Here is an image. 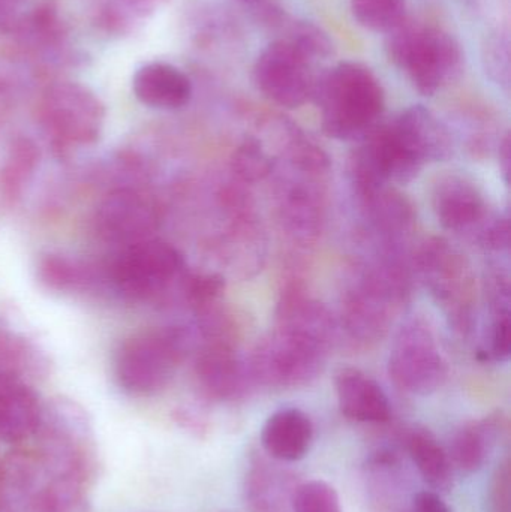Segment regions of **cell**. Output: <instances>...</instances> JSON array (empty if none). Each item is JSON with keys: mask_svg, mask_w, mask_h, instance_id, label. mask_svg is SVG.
Wrapping results in <instances>:
<instances>
[{"mask_svg": "<svg viewBox=\"0 0 511 512\" xmlns=\"http://www.w3.org/2000/svg\"><path fill=\"white\" fill-rule=\"evenodd\" d=\"M324 134L342 141L363 140L380 125L386 93L377 75L360 62L338 63L317 75L312 87Z\"/></svg>", "mask_w": 511, "mask_h": 512, "instance_id": "6da1fadb", "label": "cell"}, {"mask_svg": "<svg viewBox=\"0 0 511 512\" xmlns=\"http://www.w3.org/2000/svg\"><path fill=\"white\" fill-rule=\"evenodd\" d=\"M386 51L390 62L405 72L423 96H434L458 80L464 68L458 39L432 24L405 21L387 33Z\"/></svg>", "mask_w": 511, "mask_h": 512, "instance_id": "7a4b0ae2", "label": "cell"}, {"mask_svg": "<svg viewBox=\"0 0 511 512\" xmlns=\"http://www.w3.org/2000/svg\"><path fill=\"white\" fill-rule=\"evenodd\" d=\"M191 346L183 327H168L126 340L117 352V384L132 396H152L167 387Z\"/></svg>", "mask_w": 511, "mask_h": 512, "instance_id": "3957f363", "label": "cell"}, {"mask_svg": "<svg viewBox=\"0 0 511 512\" xmlns=\"http://www.w3.org/2000/svg\"><path fill=\"white\" fill-rule=\"evenodd\" d=\"M185 261L170 243L149 239L120 249L104 267L105 283L131 300H149L182 277Z\"/></svg>", "mask_w": 511, "mask_h": 512, "instance_id": "277c9868", "label": "cell"}, {"mask_svg": "<svg viewBox=\"0 0 511 512\" xmlns=\"http://www.w3.org/2000/svg\"><path fill=\"white\" fill-rule=\"evenodd\" d=\"M417 267L426 288L456 330L468 333L474 321V276L465 256L447 240L431 239L420 248Z\"/></svg>", "mask_w": 511, "mask_h": 512, "instance_id": "5b68a950", "label": "cell"}, {"mask_svg": "<svg viewBox=\"0 0 511 512\" xmlns=\"http://www.w3.org/2000/svg\"><path fill=\"white\" fill-rule=\"evenodd\" d=\"M42 119L59 150L92 146L104 129L105 108L87 87L59 83L42 99Z\"/></svg>", "mask_w": 511, "mask_h": 512, "instance_id": "8992f818", "label": "cell"}, {"mask_svg": "<svg viewBox=\"0 0 511 512\" xmlns=\"http://www.w3.org/2000/svg\"><path fill=\"white\" fill-rule=\"evenodd\" d=\"M447 363L431 328L413 319L396 334L389 358V375L405 393L428 396L447 378Z\"/></svg>", "mask_w": 511, "mask_h": 512, "instance_id": "52a82bcc", "label": "cell"}, {"mask_svg": "<svg viewBox=\"0 0 511 512\" xmlns=\"http://www.w3.org/2000/svg\"><path fill=\"white\" fill-rule=\"evenodd\" d=\"M326 351V346L278 327L258 345L249 367L258 384L299 387L320 373Z\"/></svg>", "mask_w": 511, "mask_h": 512, "instance_id": "ba28073f", "label": "cell"}, {"mask_svg": "<svg viewBox=\"0 0 511 512\" xmlns=\"http://www.w3.org/2000/svg\"><path fill=\"white\" fill-rule=\"evenodd\" d=\"M252 78L269 101L294 110L311 99L315 75L312 63L296 48L284 39H276L258 54Z\"/></svg>", "mask_w": 511, "mask_h": 512, "instance_id": "9c48e42d", "label": "cell"}, {"mask_svg": "<svg viewBox=\"0 0 511 512\" xmlns=\"http://www.w3.org/2000/svg\"><path fill=\"white\" fill-rule=\"evenodd\" d=\"M93 222L99 239L126 248L153 239L159 215L155 204L138 189L120 186L102 198Z\"/></svg>", "mask_w": 511, "mask_h": 512, "instance_id": "30bf717a", "label": "cell"}, {"mask_svg": "<svg viewBox=\"0 0 511 512\" xmlns=\"http://www.w3.org/2000/svg\"><path fill=\"white\" fill-rule=\"evenodd\" d=\"M42 403L18 373L0 340V441L29 442L38 430Z\"/></svg>", "mask_w": 511, "mask_h": 512, "instance_id": "8fae6325", "label": "cell"}, {"mask_svg": "<svg viewBox=\"0 0 511 512\" xmlns=\"http://www.w3.org/2000/svg\"><path fill=\"white\" fill-rule=\"evenodd\" d=\"M434 210L446 230L482 236L488 227V206L474 183L461 176H447L435 186Z\"/></svg>", "mask_w": 511, "mask_h": 512, "instance_id": "7c38bea8", "label": "cell"}, {"mask_svg": "<svg viewBox=\"0 0 511 512\" xmlns=\"http://www.w3.org/2000/svg\"><path fill=\"white\" fill-rule=\"evenodd\" d=\"M195 372L201 388L216 400L242 399L255 384L249 363L225 343L207 346L198 355Z\"/></svg>", "mask_w": 511, "mask_h": 512, "instance_id": "4fadbf2b", "label": "cell"}, {"mask_svg": "<svg viewBox=\"0 0 511 512\" xmlns=\"http://www.w3.org/2000/svg\"><path fill=\"white\" fill-rule=\"evenodd\" d=\"M402 146L426 162L447 161L453 155V141L449 129L423 105H413L390 122Z\"/></svg>", "mask_w": 511, "mask_h": 512, "instance_id": "5bb4252c", "label": "cell"}, {"mask_svg": "<svg viewBox=\"0 0 511 512\" xmlns=\"http://www.w3.org/2000/svg\"><path fill=\"white\" fill-rule=\"evenodd\" d=\"M335 385L339 409L350 420L387 423L392 417V406L383 388L360 370H341Z\"/></svg>", "mask_w": 511, "mask_h": 512, "instance_id": "9a60e30c", "label": "cell"}, {"mask_svg": "<svg viewBox=\"0 0 511 512\" xmlns=\"http://www.w3.org/2000/svg\"><path fill=\"white\" fill-rule=\"evenodd\" d=\"M314 439L311 418L296 408H284L270 415L261 432V445L276 462H299Z\"/></svg>", "mask_w": 511, "mask_h": 512, "instance_id": "2e32d148", "label": "cell"}, {"mask_svg": "<svg viewBox=\"0 0 511 512\" xmlns=\"http://www.w3.org/2000/svg\"><path fill=\"white\" fill-rule=\"evenodd\" d=\"M132 89L141 104L156 110H179L192 96L188 75L164 62L149 63L138 69Z\"/></svg>", "mask_w": 511, "mask_h": 512, "instance_id": "e0dca14e", "label": "cell"}, {"mask_svg": "<svg viewBox=\"0 0 511 512\" xmlns=\"http://www.w3.org/2000/svg\"><path fill=\"white\" fill-rule=\"evenodd\" d=\"M504 430V418L501 414L489 415L479 421L465 424L453 436L450 447V460L459 471L474 474L488 462L492 450Z\"/></svg>", "mask_w": 511, "mask_h": 512, "instance_id": "ac0fdd59", "label": "cell"}, {"mask_svg": "<svg viewBox=\"0 0 511 512\" xmlns=\"http://www.w3.org/2000/svg\"><path fill=\"white\" fill-rule=\"evenodd\" d=\"M296 487L293 475L257 460L246 475V505L252 512H291Z\"/></svg>", "mask_w": 511, "mask_h": 512, "instance_id": "d6986e66", "label": "cell"}, {"mask_svg": "<svg viewBox=\"0 0 511 512\" xmlns=\"http://www.w3.org/2000/svg\"><path fill=\"white\" fill-rule=\"evenodd\" d=\"M38 277L45 288L60 294H78L107 285L104 267L62 254L42 256L38 264Z\"/></svg>", "mask_w": 511, "mask_h": 512, "instance_id": "ffe728a7", "label": "cell"}, {"mask_svg": "<svg viewBox=\"0 0 511 512\" xmlns=\"http://www.w3.org/2000/svg\"><path fill=\"white\" fill-rule=\"evenodd\" d=\"M278 327L329 346L333 321L323 304L296 291L285 295L279 304Z\"/></svg>", "mask_w": 511, "mask_h": 512, "instance_id": "44dd1931", "label": "cell"}, {"mask_svg": "<svg viewBox=\"0 0 511 512\" xmlns=\"http://www.w3.org/2000/svg\"><path fill=\"white\" fill-rule=\"evenodd\" d=\"M407 448L423 480L432 489L438 492H447L452 489V460L431 432L425 429L413 430L408 435Z\"/></svg>", "mask_w": 511, "mask_h": 512, "instance_id": "7402d4cb", "label": "cell"}, {"mask_svg": "<svg viewBox=\"0 0 511 512\" xmlns=\"http://www.w3.org/2000/svg\"><path fill=\"white\" fill-rule=\"evenodd\" d=\"M375 230L389 240L404 236L413 224L408 201L393 189L383 186L362 198Z\"/></svg>", "mask_w": 511, "mask_h": 512, "instance_id": "603a6c76", "label": "cell"}, {"mask_svg": "<svg viewBox=\"0 0 511 512\" xmlns=\"http://www.w3.org/2000/svg\"><path fill=\"white\" fill-rule=\"evenodd\" d=\"M41 152L35 141L20 137L12 141L0 173V188L9 200L20 197L38 168Z\"/></svg>", "mask_w": 511, "mask_h": 512, "instance_id": "cb8c5ba5", "label": "cell"}, {"mask_svg": "<svg viewBox=\"0 0 511 512\" xmlns=\"http://www.w3.org/2000/svg\"><path fill=\"white\" fill-rule=\"evenodd\" d=\"M351 14L363 29L390 33L408 20L407 0H350Z\"/></svg>", "mask_w": 511, "mask_h": 512, "instance_id": "d4e9b609", "label": "cell"}, {"mask_svg": "<svg viewBox=\"0 0 511 512\" xmlns=\"http://www.w3.org/2000/svg\"><path fill=\"white\" fill-rule=\"evenodd\" d=\"M279 39H284L291 47L296 48L312 65L320 60L329 59L335 50L329 33L312 21H291L285 29V35Z\"/></svg>", "mask_w": 511, "mask_h": 512, "instance_id": "484cf974", "label": "cell"}, {"mask_svg": "<svg viewBox=\"0 0 511 512\" xmlns=\"http://www.w3.org/2000/svg\"><path fill=\"white\" fill-rule=\"evenodd\" d=\"M231 168L242 182L255 183L272 173L273 164L260 141L248 138L234 150Z\"/></svg>", "mask_w": 511, "mask_h": 512, "instance_id": "4316f807", "label": "cell"}, {"mask_svg": "<svg viewBox=\"0 0 511 512\" xmlns=\"http://www.w3.org/2000/svg\"><path fill=\"white\" fill-rule=\"evenodd\" d=\"M291 512H344L338 492L326 481L297 484L291 498Z\"/></svg>", "mask_w": 511, "mask_h": 512, "instance_id": "83f0119b", "label": "cell"}, {"mask_svg": "<svg viewBox=\"0 0 511 512\" xmlns=\"http://www.w3.org/2000/svg\"><path fill=\"white\" fill-rule=\"evenodd\" d=\"M483 65L489 77L504 89L510 87V39L506 33H495L483 48Z\"/></svg>", "mask_w": 511, "mask_h": 512, "instance_id": "f1b7e54d", "label": "cell"}, {"mask_svg": "<svg viewBox=\"0 0 511 512\" xmlns=\"http://www.w3.org/2000/svg\"><path fill=\"white\" fill-rule=\"evenodd\" d=\"M491 327L485 349L480 351L482 360L504 363L511 352L510 309L491 310Z\"/></svg>", "mask_w": 511, "mask_h": 512, "instance_id": "f546056e", "label": "cell"}, {"mask_svg": "<svg viewBox=\"0 0 511 512\" xmlns=\"http://www.w3.org/2000/svg\"><path fill=\"white\" fill-rule=\"evenodd\" d=\"M183 280H185L183 289H185L186 298L198 309H207L224 294L225 282L219 274H194Z\"/></svg>", "mask_w": 511, "mask_h": 512, "instance_id": "4dcf8cb0", "label": "cell"}, {"mask_svg": "<svg viewBox=\"0 0 511 512\" xmlns=\"http://www.w3.org/2000/svg\"><path fill=\"white\" fill-rule=\"evenodd\" d=\"M411 511L413 512H452L444 499L432 490H425L414 495L411 502Z\"/></svg>", "mask_w": 511, "mask_h": 512, "instance_id": "1f68e13d", "label": "cell"}, {"mask_svg": "<svg viewBox=\"0 0 511 512\" xmlns=\"http://www.w3.org/2000/svg\"><path fill=\"white\" fill-rule=\"evenodd\" d=\"M510 150V137L509 135H506V137H504V140L501 141L500 146V167L501 170H503L504 180H506V183L510 182Z\"/></svg>", "mask_w": 511, "mask_h": 512, "instance_id": "d6a6232c", "label": "cell"}, {"mask_svg": "<svg viewBox=\"0 0 511 512\" xmlns=\"http://www.w3.org/2000/svg\"><path fill=\"white\" fill-rule=\"evenodd\" d=\"M0 512H15L11 507L8 496L5 492V483H3V468H0Z\"/></svg>", "mask_w": 511, "mask_h": 512, "instance_id": "836d02e7", "label": "cell"}, {"mask_svg": "<svg viewBox=\"0 0 511 512\" xmlns=\"http://www.w3.org/2000/svg\"><path fill=\"white\" fill-rule=\"evenodd\" d=\"M155 3H158V0H125V5L140 9V11L152 8Z\"/></svg>", "mask_w": 511, "mask_h": 512, "instance_id": "e575fe53", "label": "cell"}, {"mask_svg": "<svg viewBox=\"0 0 511 512\" xmlns=\"http://www.w3.org/2000/svg\"><path fill=\"white\" fill-rule=\"evenodd\" d=\"M239 2L245 3V5L251 6V8L258 9V11H261V9L269 5L267 0H239Z\"/></svg>", "mask_w": 511, "mask_h": 512, "instance_id": "d590c367", "label": "cell"}, {"mask_svg": "<svg viewBox=\"0 0 511 512\" xmlns=\"http://www.w3.org/2000/svg\"><path fill=\"white\" fill-rule=\"evenodd\" d=\"M6 2L12 3V5L20 6L21 3L24 2V0H6Z\"/></svg>", "mask_w": 511, "mask_h": 512, "instance_id": "8d00e7d4", "label": "cell"}, {"mask_svg": "<svg viewBox=\"0 0 511 512\" xmlns=\"http://www.w3.org/2000/svg\"><path fill=\"white\" fill-rule=\"evenodd\" d=\"M410 512H413V511H410Z\"/></svg>", "mask_w": 511, "mask_h": 512, "instance_id": "74e56055", "label": "cell"}]
</instances>
